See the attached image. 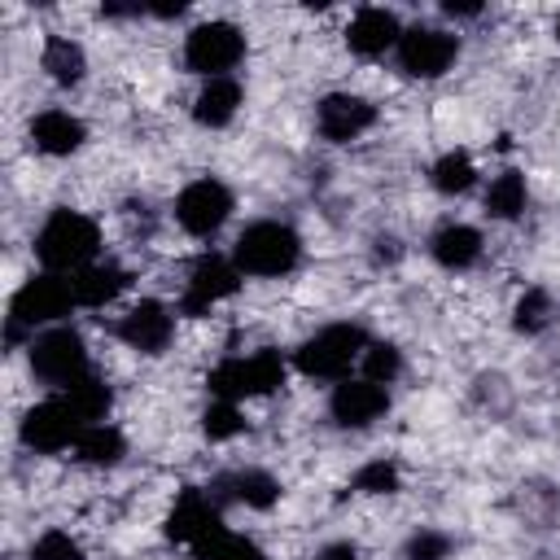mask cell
Instances as JSON below:
<instances>
[{
  "mask_svg": "<svg viewBox=\"0 0 560 560\" xmlns=\"http://www.w3.org/2000/svg\"><path fill=\"white\" fill-rule=\"evenodd\" d=\"M241 57H245V35H241V26H232L223 18L192 26L184 39V66L206 79H228V70H236Z\"/></svg>",
  "mask_w": 560,
  "mask_h": 560,
  "instance_id": "cell-6",
  "label": "cell"
},
{
  "mask_svg": "<svg viewBox=\"0 0 560 560\" xmlns=\"http://www.w3.org/2000/svg\"><path fill=\"white\" fill-rule=\"evenodd\" d=\"M219 529H223L219 499H214L210 490H197V486H188V490L175 499L171 516H166V538H171V542L197 547V542H206V538L219 534Z\"/></svg>",
  "mask_w": 560,
  "mask_h": 560,
  "instance_id": "cell-12",
  "label": "cell"
},
{
  "mask_svg": "<svg viewBox=\"0 0 560 560\" xmlns=\"http://www.w3.org/2000/svg\"><path fill=\"white\" fill-rule=\"evenodd\" d=\"M96 249H101V228L83 210H52L35 232V258L52 276L83 271L96 258Z\"/></svg>",
  "mask_w": 560,
  "mask_h": 560,
  "instance_id": "cell-1",
  "label": "cell"
},
{
  "mask_svg": "<svg viewBox=\"0 0 560 560\" xmlns=\"http://www.w3.org/2000/svg\"><path fill=\"white\" fill-rule=\"evenodd\" d=\"M39 66H44V74H48L52 83L74 88V83L83 79V70H88V57H83V48H79L70 35H48L44 48H39Z\"/></svg>",
  "mask_w": 560,
  "mask_h": 560,
  "instance_id": "cell-21",
  "label": "cell"
},
{
  "mask_svg": "<svg viewBox=\"0 0 560 560\" xmlns=\"http://www.w3.org/2000/svg\"><path fill=\"white\" fill-rule=\"evenodd\" d=\"M376 122V105L354 96V92H328L319 105H315V127L324 140L332 144H350L359 140L368 127Z\"/></svg>",
  "mask_w": 560,
  "mask_h": 560,
  "instance_id": "cell-11",
  "label": "cell"
},
{
  "mask_svg": "<svg viewBox=\"0 0 560 560\" xmlns=\"http://www.w3.org/2000/svg\"><path fill=\"white\" fill-rule=\"evenodd\" d=\"M232 214V192L219 179H192L175 197V219L188 236H214Z\"/></svg>",
  "mask_w": 560,
  "mask_h": 560,
  "instance_id": "cell-8",
  "label": "cell"
},
{
  "mask_svg": "<svg viewBox=\"0 0 560 560\" xmlns=\"http://www.w3.org/2000/svg\"><path fill=\"white\" fill-rule=\"evenodd\" d=\"M398 39H402L398 18L389 9H376V4L359 9L346 26V48L359 52V57H381L385 48H398Z\"/></svg>",
  "mask_w": 560,
  "mask_h": 560,
  "instance_id": "cell-15",
  "label": "cell"
},
{
  "mask_svg": "<svg viewBox=\"0 0 560 560\" xmlns=\"http://www.w3.org/2000/svg\"><path fill=\"white\" fill-rule=\"evenodd\" d=\"M551 319H556V302H551L547 289H525L516 298V306H512V328L525 332V337H538Z\"/></svg>",
  "mask_w": 560,
  "mask_h": 560,
  "instance_id": "cell-26",
  "label": "cell"
},
{
  "mask_svg": "<svg viewBox=\"0 0 560 560\" xmlns=\"http://www.w3.org/2000/svg\"><path fill=\"white\" fill-rule=\"evenodd\" d=\"M429 179H433L438 192L459 197V192H468V188L477 184V166H472V158H468L464 149H451V153H442V158L429 166Z\"/></svg>",
  "mask_w": 560,
  "mask_h": 560,
  "instance_id": "cell-25",
  "label": "cell"
},
{
  "mask_svg": "<svg viewBox=\"0 0 560 560\" xmlns=\"http://www.w3.org/2000/svg\"><path fill=\"white\" fill-rule=\"evenodd\" d=\"M127 284H131V271L118 262H88L83 271L70 276L74 306H109Z\"/></svg>",
  "mask_w": 560,
  "mask_h": 560,
  "instance_id": "cell-17",
  "label": "cell"
},
{
  "mask_svg": "<svg viewBox=\"0 0 560 560\" xmlns=\"http://www.w3.org/2000/svg\"><path fill=\"white\" fill-rule=\"evenodd\" d=\"M429 254H433L438 267H446V271H464V267H472V262L481 258V232L468 228V223H446V228L433 232Z\"/></svg>",
  "mask_w": 560,
  "mask_h": 560,
  "instance_id": "cell-19",
  "label": "cell"
},
{
  "mask_svg": "<svg viewBox=\"0 0 560 560\" xmlns=\"http://www.w3.org/2000/svg\"><path fill=\"white\" fill-rule=\"evenodd\" d=\"M201 429H206V438H210V442H228V438H236V433L245 429V416H241V407H236V402L214 398V402L206 407V416H201Z\"/></svg>",
  "mask_w": 560,
  "mask_h": 560,
  "instance_id": "cell-30",
  "label": "cell"
},
{
  "mask_svg": "<svg viewBox=\"0 0 560 560\" xmlns=\"http://www.w3.org/2000/svg\"><path fill=\"white\" fill-rule=\"evenodd\" d=\"M192 560H267V556H262V547L254 538L219 529V534H210L206 542L192 547Z\"/></svg>",
  "mask_w": 560,
  "mask_h": 560,
  "instance_id": "cell-27",
  "label": "cell"
},
{
  "mask_svg": "<svg viewBox=\"0 0 560 560\" xmlns=\"http://www.w3.org/2000/svg\"><path fill=\"white\" fill-rule=\"evenodd\" d=\"M236 284H241L236 262H228V258H219V254H201V258L192 262L188 280H184L179 311H184V315H206L214 302L232 298V293H236Z\"/></svg>",
  "mask_w": 560,
  "mask_h": 560,
  "instance_id": "cell-10",
  "label": "cell"
},
{
  "mask_svg": "<svg viewBox=\"0 0 560 560\" xmlns=\"http://www.w3.org/2000/svg\"><path fill=\"white\" fill-rule=\"evenodd\" d=\"M359 363H363V376L376 381V385H389L402 372V354H398L394 341H368V350H363Z\"/></svg>",
  "mask_w": 560,
  "mask_h": 560,
  "instance_id": "cell-29",
  "label": "cell"
},
{
  "mask_svg": "<svg viewBox=\"0 0 560 560\" xmlns=\"http://www.w3.org/2000/svg\"><path fill=\"white\" fill-rule=\"evenodd\" d=\"M245 385H249V394H271V389H280V385H284V359H280V350H258V354H249V359H245Z\"/></svg>",
  "mask_w": 560,
  "mask_h": 560,
  "instance_id": "cell-28",
  "label": "cell"
},
{
  "mask_svg": "<svg viewBox=\"0 0 560 560\" xmlns=\"http://www.w3.org/2000/svg\"><path fill=\"white\" fill-rule=\"evenodd\" d=\"M455 57H459V39L438 31V26H411L398 39V66L411 79H438L451 70Z\"/></svg>",
  "mask_w": 560,
  "mask_h": 560,
  "instance_id": "cell-9",
  "label": "cell"
},
{
  "mask_svg": "<svg viewBox=\"0 0 560 560\" xmlns=\"http://www.w3.org/2000/svg\"><path fill=\"white\" fill-rule=\"evenodd\" d=\"M556 39H560V18H556Z\"/></svg>",
  "mask_w": 560,
  "mask_h": 560,
  "instance_id": "cell-36",
  "label": "cell"
},
{
  "mask_svg": "<svg viewBox=\"0 0 560 560\" xmlns=\"http://www.w3.org/2000/svg\"><path fill=\"white\" fill-rule=\"evenodd\" d=\"M171 332H175V315H171L162 302H153V298L136 302V306L118 319V337H122L131 350H140V354H162V350L171 346Z\"/></svg>",
  "mask_w": 560,
  "mask_h": 560,
  "instance_id": "cell-14",
  "label": "cell"
},
{
  "mask_svg": "<svg viewBox=\"0 0 560 560\" xmlns=\"http://www.w3.org/2000/svg\"><path fill=\"white\" fill-rule=\"evenodd\" d=\"M241 109V83L228 74V79H206V88L197 92L192 101V118L201 127H228Z\"/></svg>",
  "mask_w": 560,
  "mask_h": 560,
  "instance_id": "cell-20",
  "label": "cell"
},
{
  "mask_svg": "<svg viewBox=\"0 0 560 560\" xmlns=\"http://www.w3.org/2000/svg\"><path fill=\"white\" fill-rule=\"evenodd\" d=\"M70 306H74L70 280H61V276H52V271L31 276V280L13 293V302H9V341H22L26 328H31V337H35L39 324H48V328L61 324V319L70 315Z\"/></svg>",
  "mask_w": 560,
  "mask_h": 560,
  "instance_id": "cell-4",
  "label": "cell"
},
{
  "mask_svg": "<svg viewBox=\"0 0 560 560\" xmlns=\"http://www.w3.org/2000/svg\"><path fill=\"white\" fill-rule=\"evenodd\" d=\"M83 140H88V127H83L70 109H44V114L31 118V144H35L39 153L70 158Z\"/></svg>",
  "mask_w": 560,
  "mask_h": 560,
  "instance_id": "cell-16",
  "label": "cell"
},
{
  "mask_svg": "<svg viewBox=\"0 0 560 560\" xmlns=\"http://www.w3.org/2000/svg\"><path fill=\"white\" fill-rule=\"evenodd\" d=\"M83 429H88V424H83L61 398H48V402H39V407H31V411L22 416L18 438H22V446H31V451H39V455H57V451L74 446Z\"/></svg>",
  "mask_w": 560,
  "mask_h": 560,
  "instance_id": "cell-7",
  "label": "cell"
},
{
  "mask_svg": "<svg viewBox=\"0 0 560 560\" xmlns=\"http://www.w3.org/2000/svg\"><path fill=\"white\" fill-rule=\"evenodd\" d=\"M210 494H214V499H236V503H245V508L267 512V508L280 499V481H276L271 472H262V468H236V472L219 477V481L210 486Z\"/></svg>",
  "mask_w": 560,
  "mask_h": 560,
  "instance_id": "cell-18",
  "label": "cell"
},
{
  "mask_svg": "<svg viewBox=\"0 0 560 560\" xmlns=\"http://www.w3.org/2000/svg\"><path fill=\"white\" fill-rule=\"evenodd\" d=\"M442 13H451V18H477V13H481V4H477V0H446V4H442Z\"/></svg>",
  "mask_w": 560,
  "mask_h": 560,
  "instance_id": "cell-34",
  "label": "cell"
},
{
  "mask_svg": "<svg viewBox=\"0 0 560 560\" xmlns=\"http://www.w3.org/2000/svg\"><path fill=\"white\" fill-rule=\"evenodd\" d=\"M328 411H332V420L346 424V429H368L372 420H381V416L389 411V394H385V385H376V381H368V376L341 381V385L332 389V398H328Z\"/></svg>",
  "mask_w": 560,
  "mask_h": 560,
  "instance_id": "cell-13",
  "label": "cell"
},
{
  "mask_svg": "<svg viewBox=\"0 0 560 560\" xmlns=\"http://www.w3.org/2000/svg\"><path fill=\"white\" fill-rule=\"evenodd\" d=\"M31 560H83V547L66 529H48L31 542Z\"/></svg>",
  "mask_w": 560,
  "mask_h": 560,
  "instance_id": "cell-32",
  "label": "cell"
},
{
  "mask_svg": "<svg viewBox=\"0 0 560 560\" xmlns=\"http://www.w3.org/2000/svg\"><path fill=\"white\" fill-rule=\"evenodd\" d=\"M319 560H359V556H354V547H350V542H337V547H324V551H319Z\"/></svg>",
  "mask_w": 560,
  "mask_h": 560,
  "instance_id": "cell-35",
  "label": "cell"
},
{
  "mask_svg": "<svg viewBox=\"0 0 560 560\" xmlns=\"http://www.w3.org/2000/svg\"><path fill=\"white\" fill-rule=\"evenodd\" d=\"M368 350V332L359 324H328L319 328L315 337H306L298 350H293V363L302 376H315V381H346L350 363L363 359Z\"/></svg>",
  "mask_w": 560,
  "mask_h": 560,
  "instance_id": "cell-3",
  "label": "cell"
},
{
  "mask_svg": "<svg viewBox=\"0 0 560 560\" xmlns=\"http://www.w3.org/2000/svg\"><path fill=\"white\" fill-rule=\"evenodd\" d=\"M529 201V188H525V175L521 171H499L486 188V214L490 219H516Z\"/></svg>",
  "mask_w": 560,
  "mask_h": 560,
  "instance_id": "cell-24",
  "label": "cell"
},
{
  "mask_svg": "<svg viewBox=\"0 0 560 560\" xmlns=\"http://www.w3.org/2000/svg\"><path fill=\"white\" fill-rule=\"evenodd\" d=\"M57 398H61V402L83 420V424H101V420H105V411H109V402H114L109 385H105L101 376H92V372H88V376H79L74 385H66Z\"/></svg>",
  "mask_w": 560,
  "mask_h": 560,
  "instance_id": "cell-22",
  "label": "cell"
},
{
  "mask_svg": "<svg viewBox=\"0 0 560 560\" xmlns=\"http://www.w3.org/2000/svg\"><path fill=\"white\" fill-rule=\"evenodd\" d=\"M74 455L83 459V464H92V468H114L122 455H127V438L114 429V424H88L83 433H79V442H74Z\"/></svg>",
  "mask_w": 560,
  "mask_h": 560,
  "instance_id": "cell-23",
  "label": "cell"
},
{
  "mask_svg": "<svg viewBox=\"0 0 560 560\" xmlns=\"http://www.w3.org/2000/svg\"><path fill=\"white\" fill-rule=\"evenodd\" d=\"M298 258H302V236L276 219L249 223L232 245V262L245 276H284L298 267Z\"/></svg>",
  "mask_w": 560,
  "mask_h": 560,
  "instance_id": "cell-2",
  "label": "cell"
},
{
  "mask_svg": "<svg viewBox=\"0 0 560 560\" xmlns=\"http://www.w3.org/2000/svg\"><path fill=\"white\" fill-rule=\"evenodd\" d=\"M402 486V472H398V464H389V459H372V464H363L359 472H354V490L359 494H394Z\"/></svg>",
  "mask_w": 560,
  "mask_h": 560,
  "instance_id": "cell-31",
  "label": "cell"
},
{
  "mask_svg": "<svg viewBox=\"0 0 560 560\" xmlns=\"http://www.w3.org/2000/svg\"><path fill=\"white\" fill-rule=\"evenodd\" d=\"M446 551H451V538L438 529H420L407 542V560H446Z\"/></svg>",
  "mask_w": 560,
  "mask_h": 560,
  "instance_id": "cell-33",
  "label": "cell"
},
{
  "mask_svg": "<svg viewBox=\"0 0 560 560\" xmlns=\"http://www.w3.org/2000/svg\"><path fill=\"white\" fill-rule=\"evenodd\" d=\"M31 372L44 381V385H74L79 376H88V346L83 337L70 328V324H52L44 328L39 337H31Z\"/></svg>",
  "mask_w": 560,
  "mask_h": 560,
  "instance_id": "cell-5",
  "label": "cell"
}]
</instances>
